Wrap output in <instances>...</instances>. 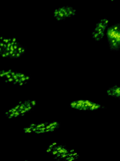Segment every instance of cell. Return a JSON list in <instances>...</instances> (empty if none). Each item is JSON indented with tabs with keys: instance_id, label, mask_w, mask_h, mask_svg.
<instances>
[{
	"instance_id": "cell-1",
	"label": "cell",
	"mask_w": 120,
	"mask_h": 161,
	"mask_svg": "<svg viewBox=\"0 0 120 161\" xmlns=\"http://www.w3.org/2000/svg\"><path fill=\"white\" fill-rule=\"evenodd\" d=\"M25 51L26 48L15 37L0 36V56L3 58L18 59Z\"/></svg>"
},
{
	"instance_id": "cell-2",
	"label": "cell",
	"mask_w": 120,
	"mask_h": 161,
	"mask_svg": "<svg viewBox=\"0 0 120 161\" xmlns=\"http://www.w3.org/2000/svg\"><path fill=\"white\" fill-rule=\"evenodd\" d=\"M105 36L110 50L118 52L120 48V23H115L108 26Z\"/></svg>"
},
{
	"instance_id": "cell-3",
	"label": "cell",
	"mask_w": 120,
	"mask_h": 161,
	"mask_svg": "<svg viewBox=\"0 0 120 161\" xmlns=\"http://www.w3.org/2000/svg\"><path fill=\"white\" fill-rule=\"evenodd\" d=\"M77 10L70 5H66L56 8L52 13L55 20L58 21H64L72 18L77 14Z\"/></svg>"
},
{
	"instance_id": "cell-4",
	"label": "cell",
	"mask_w": 120,
	"mask_h": 161,
	"mask_svg": "<svg viewBox=\"0 0 120 161\" xmlns=\"http://www.w3.org/2000/svg\"><path fill=\"white\" fill-rule=\"evenodd\" d=\"M108 26L109 20L108 18H104L99 19L96 23L91 33L93 40L96 42L103 40Z\"/></svg>"
},
{
	"instance_id": "cell-5",
	"label": "cell",
	"mask_w": 120,
	"mask_h": 161,
	"mask_svg": "<svg viewBox=\"0 0 120 161\" xmlns=\"http://www.w3.org/2000/svg\"><path fill=\"white\" fill-rule=\"evenodd\" d=\"M101 108V105L100 104H98V103H97L96 104L94 108V111H95V110H98V109H100V108Z\"/></svg>"
},
{
	"instance_id": "cell-6",
	"label": "cell",
	"mask_w": 120,
	"mask_h": 161,
	"mask_svg": "<svg viewBox=\"0 0 120 161\" xmlns=\"http://www.w3.org/2000/svg\"><path fill=\"white\" fill-rule=\"evenodd\" d=\"M31 103L33 107H34L36 105V100H31Z\"/></svg>"
},
{
	"instance_id": "cell-7",
	"label": "cell",
	"mask_w": 120,
	"mask_h": 161,
	"mask_svg": "<svg viewBox=\"0 0 120 161\" xmlns=\"http://www.w3.org/2000/svg\"><path fill=\"white\" fill-rule=\"evenodd\" d=\"M48 123L49 122H45V123H40V125H41V127H45V126L48 125Z\"/></svg>"
},
{
	"instance_id": "cell-8",
	"label": "cell",
	"mask_w": 120,
	"mask_h": 161,
	"mask_svg": "<svg viewBox=\"0 0 120 161\" xmlns=\"http://www.w3.org/2000/svg\"><path fill=\"white\" fill-rule=\"evenodd\" d=\"M8 82H12L14 81V80L13 78H12V77L11 78H9V79H8Z\"/></svg>"
},
{
	"instance_id": "cell-9",
	"label": "cell",
	"mask_w": 120,
	"mask_h": 161,
	"mask_svg": "<svg viewBox=\"0 0 120 161\" xmlns=\"http://www.w3.org/2000/svg\"><path fill=\"white\" fill-rule=\"evenodd\" d=\"M19 80H21L22 82L25 81H26V78L25 77H22V78H19Z\"/></svg>"
},
{
	"instance_id": "cell-10",
	"label": "cell",
	"mask_w": 120,
	"mask_h": 161,
	"mask_svg": "<svg viewBox=\"0 0 120 161\" xmlns=\"http://www.w3.org/2000/svg\"><path fill=\"white\" fill-rule=\"evenodd\" d=\"M52 124H53V125H60V123H59L58 121H54V122H52Z\"/></svg>"
},
{
	"instance_id": "cell-11",
	"label": "cell",
	"mask_w": 120,
	"mask_h": 161,
	"mask_svg": "<svg viewBox=\"0 0 120 161\" xmlns=\"http://www.w3.org/2000/svg\"><path fill=\"white\" fill-rule=\"evenodd\" d=\"M77 103H77V101H75L74 104H73V105L71 107V108H75V106H76V104H77Z\"/></svg>"
},
{
	"instance_id": "cell-12",
	"label": "cell",
	"mask_w": 120,
	"mask_h": 161,
	"mask_svg": "<svg viewBox=\"0 0 120 161\" xmlns=\"http://www.w3.org/2000/svg\"><path fill=\"white\" fill-rule=\"evenodd\" d=\"M25 78H26V80L27 81H28L31 79V77L29 76H28V75L25 76Z\"/></svg>"
},
{
	"instance_id": "cell-13",
	"label": "cell",
	"mask_w": 120,
	"mask_h": 161,
	"mask_svg": "<svg viewBox=\"0 0 120 161\" xmlns=\"http://www.w3.org/2000/svg\"><path fill=\"white\" fill-rule=\"evenodd\" d=\"M5 77L7 78V79H9V78H11V75L10 74H8V75H6Z\"/></svg>"
},
{
	"instance_id": "cell-14",
	"label": "cell",
	"mask_w": 120,
	"mask_h": 161,
	"mask_svg": "<svg viewBox=\"0 0 120 161\" xmlns=\"http://www.w3.org/2000/svg\"><path fill=\"white\" fill-rule=\"evenodd\" d=\"M20 114H26V113H27V112H26V111H25V110H24V109H22V110L20 112Z\"/></svg>"
},
{
	"instance_id": "cell-15",
	"label": "cell",
	"mask_w": 120,
	"mask_h": 161,
	"mask_svg": "<svg viewBox=\"0 0 120 161\" xmlns=\"http://www.w3.org/2000/svg\"><path fill=\"white\" fill-rule=\"evenodd\" d=\"M23 109L25 110L27 112H29L30 111V110L28 109V107H26V106H25V107H24V108H23Z\"/></svg>"
},
{
	"instance_id": "cell-16",
	"label": "cell",
	"mask_w": 120,
	"mask_h": 161,
	"mask_svg": "<svg viewBox=\"0 0 120 161\" xmlns=\"http://www.w3.org/2000/svg\"><path fill=\"white\" fill-rule=\"evenodd\" d=\"M25 76H26V75H25V74H24V73H21L19 78H22V77H25Z\"/></svg>"
},
{
	"instance_id": "cell-17",
	"label": "cell",
	"mask_w": 120,
	"mask_h": 161,
	"mask_svg": "<svg viewBox=\"0 0 120 161\" xmlns=\"http://www.w3.org/2000/svg\"><path fill=\"white\" fill-rule=\"evenodd\" d=\"M11 77H12V78H13L14 80H15L16 79H18V77H17V75H13V76H11Z\"/></svg>"
},
{
	"instance_id": "cell-18",
	"label": "cell",
	"mask_w": 120,
	"mask_h": 161,
	"mask_svg": "<svg viewBox=\"0 0 120 161\" xmlns=\"http://www.w3.org/2000/svg\"><path fill=\"white\" fill-rule=\"evenodd\" d=\"M20 106V104H18V105H16V106H15L14 108H15V109H17V110H18V109H19V108Z\"/></svg>"
},
{
	"instance_id": "cell-19",
	"label": "cell",
	"mask_w": 120,
	"mask_h": 161,
	"mask_svg": "<svg viewBox=\"0 0 120 161\" xmlns=\"http://www.w3.org/2000/svg\"><path fill=\"white\" fill-rule=\"evenodd\" d=\"M19 86H22L24 85V83L23 82H21L19 83Z\"/></svg>"
},
{
	"instance_id": "cell-20",
	"label": "cell",
	"mask_w": 120,
	"mask_h": 161,
	"mask_svg": "<svg viewBox=\"0 0 120 161\" xmlns=\"http://www.w3.org/2000/svg\"><path fill=\"white\" fill-rule=\"evenodd\" d=\"M5 77L3 73H0V78H3Z\"/></svg>"
},
{
	"instance_id": "cell-21",
	"label": "cell",
	"mask_w": 120,
	"mask_h": 161,
	"mask_svg": "<svg viewBox=\"0 0 120 161\" xmlns=\"http://www.w3.org/2000/svg\"><path fill=\"white\" fill-rule=\"evenodd\" d=\"M36 134H40L41 133V131L40 130H36L34 132Z\"/></svg>"
},
{
	"instance_id": "cell-22",
	"label": "cell",
	"mask_w": 120,
	"mask_h": 161,
	"mask_svg": "<svg viewBox=\"0 0 120 161\" xmlns=\"http://www.w3.org/2000/svg\"><path fill=\"white\" fill-rule=\"evenodd\" d=\"M37 124H35V123H31V124H30V126H33V127H35L36 126Z\"/></svg>"
},
{
	"instance_id": "cell-23",
	"label": "cell",
	"mask_w": 120,
	"mask_h": 161,
	"mask_svg": "<svg viewBox=\"0 0 120 161\" xmlns=\"http://www.w3.org/2000/svg\"><path fill=\"white\" fill-rule=\"evenodd\" d=\"M35 128H40V127H41V125H40V124H38V125H37L36 126H35Z\"/></svg>"
},
{
	"instance_id": "cell-24",
	"label": "cell",
	"mask_w": 120,
	"mask_h": 161,
	"mask_svg": "<svg viewBox=\"0 0 120 161\" xmlns=\"http://www.w3.org/2000/svg\"><path fill=\"white\" fill-rule=\"evenodd\" d=\"M84 100H78L77 101L78 103H82V102Z\"/></svg>"
},
{
	"instance_id": "cell-25",
	"label": "cell",
	"mask_w": 120,
	"mask_h": 161,
	"mask_svg": "<svg viewBox=\"0 0 120 161\" xmlns=\"http://www.w3.org/2000/svg\"><path fill=\"white\" fill-rule=\"evenodd\" d=\"M32 132H35L36 130H37L36 128H35V127H34L33 129H32Z\"/></svg>"
},
{
	"instance_id": "cell-26",
	"label": "cell",
	"mask_w": 120,
	"mask_h": 161,
	"mask_svg": "<svg viewBox=\"0 0 120 161\" xmlns=\"http://www.w3.org/2000/svg\"><path fill=\"white\" fill-rule=\"evenodd\" d=\"M19 80V78H18V79H16V80H14V81H15V82H16L18 83V82Z\"/></svg>"
},
{
	"instance_id": "cell-27",
	"label": "cell",
	"mask_w": 120,
	"mask_h": 161,
	"mask_svg": "<svg viewBox=\"0 0 120 161\" xmlns=\"http://www.w3.org/2000/svg\"><path fill=\"white\" fill-rule=\"evenodd\" d=\"M11 109H12V112H16V111H17V110H17V109H15V108H14V107H13V108H11Z\"/></svg>"
},
{
	"instance_id": "cell-28",
	"label": "cell",
	"mask_w": 120,
	"mask_h": 161,
	"mask_svg": "<svg viewBox=\"0 0 120 161\" xmlns=\"http://www.w3.org/2000/svg\"><path fill=\"white\" fill-rule=\"evenodd\" d=\"M50 131V129H46L45 130V132H48Z\"/></svg>"
},
{
	"instance_id": "cell-29",
	"label": "cell",
	"mask_w": 120,
	"mask_h": 161,
	"mask_svg": "<svg viewBox=\"0 0 120 161\" xmlns=\"http://www.w3.org/2000/svg\"><path fill=\"white\" fill-rule=\"evenodd\" d=\"M10 74L11 75V76H13V75H15V72H14V71H11L10 72Z\"/></svg>"
},
{
	"instance_id": "cell-30",
	"label": "cell",
	"mask_w": 120,
	"mask_h": 161,
	"mask_svg": "<svg viewBox=\"0 0 120 161\" xmlns=\"http://www.w3.org/2000/svg\"><path fill=\"white\" fill-rule=\"evenodd\" d=\"M54 147V146H53V145L51 144H50V145H49V146L48 147L52 148V147Z\"/></svg>"
},
{
	"instance_id": "cell-31",
	"label": "cell",
	"mask_w": 120,
	"mask_h": 161,
	"mask_svg": "<svg viewBox=\"0 0 120 161\" xmlns=\"http://www.w3.org/2000/svg\"><path fill=\"white\" fill-rule=\"evenodd\" d=\"M78 153L77 152H73V156H75V155H77L78 154Z\"/></svg>"
},
{
	"instance_id": "cell-32",
	"label": "cell",
	"mask_w": 120,
	"mask_h": 161,
	"mask_svg": "<svg viewBox=\"0 0 120 161\" xmlns=\"http://www.w3.org/2000/svg\"><path fill=\"white\" fill-rule=\"evenodd\" d=\"M28 107V109H29L30 110H32V109L33 108V107L32 106H28V107Z\"/></svg>"
},
{
	"instance_id": "cell-33",
	"label": "cell",
	"mask_w": 120,
	"mask_h": 161,
	"mask_svg": "<svg viewBox=\"0 0 120 161\" xmlns=\"http://www.w3.org/2000/svg\"><path fill=\"white\" fill-rule=\"evenodd\" d=\"M9 115L10 116L12 117H14V114H13L12 113H9Z\"/></svg>"
},
{
	"instance_id": "cell-34",
	"label": "cell",
	"mask_w": 120,
	"mask_h": 161,
	"mask_svg": "<svg viewBox=\"0 0 120 161\" xmlns=\"http://www.w3.org/2000/svg\"><path fill=\"white\" fill-rule=\"evenodd\" d=\"M52 145H53V146H56V145H57V142H53V143H52Z\"/></svg>"
},
{
	"instance_id": "cell-35",
	"label": "cell",
	"mask_w": 120,
	"mask_h": 161,
	"mask_svg": "<svg viewBox=\"0 0 120 161\" xmlns=\"http://www.w3.org/2000/svg\"><path fill=\"white\" fill-rule=\"evenodd\" d=\"M86 110H87V108H86V107H84H84L82 108V111H86Z\"/></svg>"
},
{
	"instance_id": "cell-36",
	"label": "cell",
	"mask_w": 120,
	"mask_h": 161,
	"mask_svg": "<svg viewBox=\"0 0 120 161\" xmlns=\"http://www.w3.org/2000/svg\"><path fill=\"white\" fill-rule=\"evenodd\" d=\"M20 117H24V116H25V114H20Z\"/></svg>"
},
{
	"instance_id": "cell-37",
	"label": "cell",
	"mask_w": 120,
	"mask_h": 161,
	"mask_svg": "<svg viewBox=\"0 0 120 161\" xmlns=\"http://www.w3.org/2000/svg\"><path fill=\"white\" fill-rule=\"evenodd\" d=\"M50 126H49V125H47V126H46V129H50Z\"/></svg>"
},
{
	"instance_id": "cell-38",
	"label": "cell",
	"mask_w": 120,
	"mask_h": 161,
	"mask_svg": "<svg viewBox=\"0 0 120 161\" xmlns=\"http://www.w3.org/2000/svg\"><path fill=\"white\" fill-rule=\"evenodd\" d=\"M9 114V113L8 111H7V112H6L5 113V114L6 115H8Z\"/></svg>"
},
{
	"instance_id": "cell-39",
	"label": "cell",
	"mask_w": 120,
	"mask_h": 161,
	"mask_svg": "<svg viewBox=\"0 0 120 161\" xmlns=\"http://www.w3.org/2000/svg\"><path fill=\"white\" fill-rule=\"evenodd\" d=\"M24 106H21V105H20V106L19 108H20V109H22H22H23V108H24Z\"/></svg>"
},
{
	"instance_id": "cell-40",
	"label": "cell",
	"mask_w": 120,
	"mask_h": 161,
	"mask_svg": "<svg viewBox=\"0 0 120 161\" xmlns=\"http://www.w3.org/2000/svg\"><path fill=\"white\" fill-rule=\"evenodd\" d=\"M74 151H75V150H74V149L70 150L69 151V152L70 153H73L74 152Z\"/></svg>"
},
{
	"instance_id": "cell-41",
	"label": "cell",
	"mask_w": 120,
	"mask_h": 161,
	"mask_svg": "<svg viewBox=\"0 0 120 161\" xmlns=\"http://www.w3.org/2000/svg\"><path fill=\"white\" fill-rule=\"evenodd\" d=\"M48 125H49L50 127H51V126H52L53 125V124H52V123H49Z\"/></svg>"
},
{
	"instance_id": "cell-42",
	"label": "cell",
	"mask_w": 120,
	"mask_h": 161,
	"mask_svg": "<svg viewBox=\"0 0 120 161\" xmlns=\"http://www.w3.org/2000/svg\"><path fill=\"white\" fill-rule=\"evenodd\" d=\"M18 117H19V115H14V117L15 118Z\"/></svg>"
},
{
	"instance_id": "cell-43",
	"label": "cell",
	"mask_w": 120,
	"mask_h": 161,
	"mask_svg": "<svg viewBox=\"0 0 120 161\" xmlns=\"http://www.w3.org/2000/svg\"><path fill=\"white\" fill-rule=\"evenodd\" d=\"M12 109H9V110H8V112H9V113H11V112H12Z\"/></svg>"
},
{
	"instance_id": "cell-44",
	"label": "cell",
	"mask_w": 120,
	"mask_h": 161,
	"mask_svg": "<svg viewBox=\"0 0 120 161\" xmlns=\"http://www.w3.org/2000/svg\"><path fill=\"white\" fill-rule=\"evenodd\" d=\"M4 82H5V83H8V80H5Z\"/></svg>"
},
{
	"instance_id": "cell-45",
	"label": "cell",
	"mask_w": 120,
	"mask_h": 161,
	"mask_svg": "<svg viewBox=\"0 0 120 161\" xmlns=\"http://www.w3.org/2000/svg\"><path fill=\"white\" fill-rule=\"evenodd\" d=\"M13 84H14V85H16L17 84V83L16 82H15V81H14V82H13Z\"/></svg>"
},
{
	"instance_id": "cell-46",
	"label": "cell",
	"mask_w": 120,
	"mask_h": 161,
	"mask_svg": "<svg viewBox=\"0 0 120 161\" xmlns=\"http://www.w3.org/2000/svg\"><path fill=\"white\" fill-rule=\"evenodd\" d=\"M8 72H10H10H11V71H12V70H11V69H9V70H8Z\"/></svg>"
},
{
	"instance_id": "cell-47",
	"label": "cell",
	"mask_w": 120,
	"mask_h": 161,
	"mask_svg": "<svg viewBox=\"0 0 120 161\" xmlns=\"http://www.w3.org/2000/svg\"><path fill=\"white\" fill-rule=\"evenodd\" d=\"M22 103V102L21 101H20L19 102V104H20Z\"/></svg>"
},
{
	"instance_id": "cell-48",
	"label": "cell",
	"mask_w": 120,
	"mask_h": 161,
	"mask_svg": "<svg viewBox=\"0 0 120 161\" xmlns=\"http://www.w3.org/2000/svg\"><path fill=\"white\" fill-rule=\"evenodd\" d=\"M110 1L111 2H113V1H115V0H110Z\"/></svg>"
}]
</instances>
